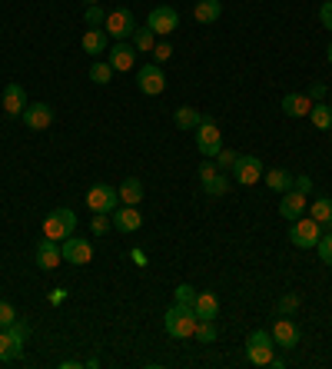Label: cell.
Wrapping results in <instances>:
<instances>
[{"mask_svg":"<svg viewBox=\"0 0 332 369\" xmlns=\"http://www.w3.org/2000/svg\"><path fill=\"white\" fill-rule=\"evenodd\" d=\"M196 323H199V316L193 306L186 303H177V306H170L163 316V326H166V333L173 339H189L193 333H196Z\"/></svg>","mask_w":332,"mask_h":369,"instance_id":"obj_1","label":"cell"},{"mask_svg":"<svg viewBox=\"0 0 332 369\" xmlns=\"http://www.w3.org/2000/svg\"><path fill=\"white\" fill-rule=\"evenodd\" d=\"M319 237H322V223H316L312 217H299L289 227V239H292V246H299V250H316Z\"/></svg>","mask_w":332,"mask_h":369,"instance_id":"obj_2","label":"cell"},{"mask_svg":"<svg viewBox=\"0 0 332 369\" xmlns=\"http://www.w3.org/2000/svg\"><path fill=\"white\" fill-rule=\"evenodd\" d=\"M246 359L253 366H269L273 363V333H266V329L249 333V339H246Z\"/></svg>","mask_w":332,"mask_h":369,"instance_id":"obj_3","label":"cell"},{"mask_svg":"<svg viewBox=\"0 0 332 369\" xmlns=\"http://www.w3.org/2000/svg\"><path fill=\"white\" fill-rule=\"evenodd\" d=\"M73 229H77V213L73 210H54L50 217L44 220V237L50 239H66V237H73Z\"/></svg>","mask_w":332,"mask_h":369,"instance_id":"obj_4","label":"cell"},{"mask_svg":"<svg viewBox=\"0 0 332 369\" xmlns=\"http://www.w3.org/2000/svg\"><path fill=\"white\" fill-rule=\"evenodd\" d=\"M193 133H196V147H199V153H203L206 160H213V157L223 150V133L210 117H203V123H199Z\"/></svg>","mask_w":332,"mask_h":369,"instance_id":"obj_5","label":"cell"},{"mask_svg":"<svg viewBox=\"0 0 332 369\" xmlns=\"http://www.w3.org/2000/svg\"><path fill=\"white\" fill-rule=\"evenodd\" d=\"M87 207L93 213H113V210L120 207V193L113 190L110 183H97L87 190Z\"/></svg>","mask_w":332,"mask_h":369,"instance_id":"obj_6","label":"cell"},{"mask_svg":"<svg viewBox=\"0 0 332 369\" xmlns=\"http://www.w3.org/2000/svg\"><path fill=\"white\" fill-rule=\"evenodd\" d=\"M103 30L110 33L113 40H126V37H133V30H136V17H133V11H126V7L110 11L107 21H103Z\"/></svg>","mask_w":332,"mask_h":369,"instance_id":"obj_7","label":"cell"},{"mask_svg":"<svg viewBox=\"0 0 332 369\" xmlns=\"http://www.w3.org/2000/svg\"><path fill=\"white\" fill-rule=\"evenodd\" d=\"M136 87H140V93H146V97H160V93L166 90V74L160 70V64L140 67V74H136Z\"/></svg>","mask_w":332,"mask_h":369,"instance_id":"obj_8","label":"cell"},{"mask_svg":"<svg viewBox=\"0 0 332 369\" xmlns=\"http://www.w3.org/2000/svg\"><path fill=\"white\" fill-rule=\"evenodd\" d=\"M146 27L156 33V37H170V33L179 27V13L173 11V7H153L150 11V17H146Z\"/></svg>","mask_w":332,"mask_h":369,"instance_id":"obj_9","label":"cell"},{"mask_svg":"<svg viewBox=\"0 0 332 369\" xmlns=\"http://www.w3.org/2000/svg\"><path fill=\"white\" fill-rule=\"evenodd\" d=\"M60 253H64L66 263H73V266H87L93 260V246H90V239H80V237H66L60 243Z\"/></svg>","mask_w":332,"mask_h":369,"instance_id":"obj_10","label":"cell"},{"mask_svg":"<svg viewBox=\"0 0 332 369\" xmlns=\"http://www.w3.org/2000/svg\"><path fill=\"white\" fill-rule=\"evenodd\" d=\"M33 260H37V266L40 270H57L60 266V260H64V253H60V243L57 239H50V237H44L37 246H33Z\"/></svg>","mask_w":332,"mask_h":369,"instance_id":"obj_11","label":"cell"},{"mask_svg":"<svg viewBox=\"0 0 332 369\" xmlns=\"http://www.w3.org/2000/svg\"><path fill=\"white\" fill-rule=\"evenodd\" d=\"M232 174H236V183L253 186L263 180V160H259V157H239L236 166H232Z\"/></svg>","mask_w":332,"mask_h":369,"instance_id":"obj_12","label":"cell"},{"mask_svg":"<svg viewBox=\"0 0 332 369\" xmlns=\"http://www.w3.org/2000/svg\"><path fill=\"white\" fill-rule=\"evenodd\" d=\"M20 120L30 127V130H47V127L54 123V107H50V103H27Z\"/></svg>","mask_w":332,"mask_h":369,"instance_id":"obj_13","label":"cell"},{"mask_svg":"<svg viewBox=\"0 0 332 369\" xmlns=\"http://www.w3.org/2000/svg\"><path fill=\"white\" fill-rule=\"evenodd\" d=\"M110 220H113V227L120 229V233H136V229L143 227V213H140L136 207H126V203L113 210Z\"/></svg>","mask_w":332,"mask_h":369,"instance_id":"obj_14","label":"cell"},{"mask_svg":"<svg viewBox=\"0 0 332 369\" xmlns=\"http://www.w3.org/2000/svg\"><path fill=\"white\" fill-rule=\"evenodd\" d=\"M273 343L283 349H296L299 346V326L292 319H276L273 323Z\"/></svg>","mask_w":332,"mask_h":369,"instance_id":"obj_15","label":"cell"},{"mask_svg":"<svg viewBox=\"0 0 332 369\" xmlns=\"http://www.w3.org/2000/svg\"><path fill=\"white\" fill-rule=\"evenodd\" d=\"M306 210H309V207H306V193H299V190H286V193H283V200H279V213H283L289 223H292V220H299Z\"/></svg>","mask_w":332,"mask_h":369,"instance_id":"obj_16","label":"cell"},{"mask_svg":"<svg viewBox=\"0 0 332 369\" xmlns=\"http://www.w3.org/2000/svg\"><path fill=\"white\" fill-rule=\"evenodd\" d=\"M107 64L113 67V74H126V70H133V64H136V47H130V44H113L110 60H107Z\"/></svg>","mask_w":332,"mask_h":369,"instance_id":"obj_17","label":"cell"},{"mask_svg":"<svg viewBox=\"0 0 332 369\" xmlns=\"http://www.w3.org/2000/svg\"><path fill=\"white\" fill-rule=\"evenodd\" d=\"M80 44H83V50L90 57H100V54H107V47H110V33L103 30V27H87Z\"/></svg>","mask_w":332,"mask_h":369,"instance_id":"obj_18","label":"cell"},{"mask_svg":"<svg viewBox=\"0 0 332 369\" xmlns=\"http://www.w3.org/2000/svg\"><path fill=\"white\" fill-rule=\"evenodd\" d=\"M4 110H7V117H20L23 110H27V90L20 84H7V90H4Z\"/></svg>","mask_w":332,"mask_h":369,"instance_id":"obj_19","label":"cell"},{"mask_svg":"<svg viewBox=\"0 0 332 369\" xmlns=\"http://www.w3.org/2000/svg\"><path fill=\"white\" fill-rule=\"evenodd\" d=\"M309 110H312V100L306 97V93H286L283 97V113L286 117H309Z\"/></svg>","mask_w":332,"mask_h":369,"instance_id":"obj_20","label":"cell"},{"mask_svg":"<svg viewBox=\"0 0 332 369\" xmlns=\"http://www.w3.org/2000/svg\"><path fill=\"white\" fill-rule=\"evenodd\" d=\"M117 193H120V203H126V207H140V200H143V183H140L136 176H126V180L117 186Z\"/></svg>","mask_w":332,"mask_h":369,"instance_id":"obj_21","label":"cell"},{"mask_svg":"<svg viewBox=\"0 0 332 369\" xmlns=\"http://www.w3.org/2000/svg\"><path fill=\"white\" fill-rule=\"evenodd\" d=\"M193 310H196L199 319H216V313H220V300H216L213 293H196Z\"/></svg>","mask_w":332,"mask_h":369,"instance_id":"obj_22","label":"cell"},{"mask_svg":"<svg viewBox=\"0 0 332 369\" xmlns=\"http://www.w3.org/2000/svg\"><path fill=\"white\" fill-rule=\"evenodd\" d=\"M223 13V4L220 0H199L196 7H193V17H196L199 23H216Z\"/></svg>","mask_w":332,"mask_h":369,"instance_id":"obj_23","label":"cell"},{"mask_svg":"<svg viewBox=\"0 0 332 369\" xmlns=\"http://www.w3.org/2000/svg\"><path fill=\"white\" fill-rule=\"evenodd\" d=\"M263 180L273 193H286V190H292V174H289V170H269V174H263Z\"/></svg>","mask_w":332,"mask_h":369,"instance_id":"obj_24","label":"cell"},{"mask_svg":"<svg viewBox=\"0 0 332 369\" xmlns=\"http://www.w3.org/2000/svg\"><path fill=\"white\" fill-rule=\"evenodd\" d=\"M309 120H312V127H316V130H332V107L326 103V100L312 103Z\"/></svg>","mask_w":332,"mask_h":369,"instance_id":"obj_25","label":"cell"},{"mask_svg":"<svg viewBox=\"0 0 332 369\" xmlns=\"http://www.w3.org/2000/svg\"><path fill=\"white\" fill-rule=\"evenodd\" d=\"M173 120H177L179 130H196L199 123H203V113H199V110H193V107H177Z\"/></svg>","mask_w":332,"mask_h":369,"instance_id":"obj_26","label":"cell"},{"mask_svg":"<svg viewBox=\"0 0 332 369\" xmlns=\"http://www.w3.org/2000/svg\"><path fill=\"white\" fill-rule=\"evenodd\" d=\"M133 47H136V54L153 50V47H156V33L150 30V27H136V30H133Z\"/></svg>","mask_w":332,"mask_h":369,"instance_id":"obj_27","label":"cell"},{"mask_svg":"<svg viewBox=\"0 0 332 369\" xmlns=\"http://www.w3.org/2000/svg\"><path fill=\"white\" fill-rule=\"evenodd\" d=\"M193 336H196L203 346L216 343V319H199V323H196V333H193Z\"/></svg>","mask_w":332,"mask_h":369,"instance_id":"obj_28","label":"cell"},{"mask_svg":"<svg viewBox=\"0 0 332 369\" xmlns=\"http://www.w3.org/2000/svg\"><path fill=\"white\" fill-rule=\"evenodd\" d=\"M309 217L316 220V223H332V200H326V196L316 200V203L309 207Z\"/></svg>","mask_w":332,"mask_h":369,"instance_id":"obj_29","label":"cell"},{"mask_svg":"<svg viewBox=\"0 0 332 369\" xmlns=\"http://www.w3.org/2000/svg\"><path fill=\"white\" fill-rule=\"evenodd\" d=\"M90 80L100 84V87H103V84H110V80H113V67L107 64V60H97V64L90 67Z\"/></svg>","mask_w":332,"mask_h":369,"instance_id":"obj_30","label":"cell"},{"mask_svg":"<svg viewBox=\"0 0 332 369\" xmlns=\"http://www.w3.org/2000/svg\"><path fill=\"white\" fill-rule=\"evenodd\" d=\"M203 190H206L210 196H223L226 190H230V180H226L223 174H216L213 180H206V183H203Z\"/></svg>","mask_w":332,"mask_h":369,"instance_id":"obj_31","label":"cell"},{"mask_svg":"<svg viewBox=\"0 0 332 369\" xmlns=\"http://www.w3.org/2000/svg\"><path fill=\"white\" fill-rule=\"evenodd\" d=\"M11 359H17V353H13V339L7 329H0V363H11Z\"/></svg>","mask_w":332,"mask_h":369,"instance_id":"obj_32","label":"cell"},{"mask_svg":"<svg viewBox=\"0 0 332 369\" xmlns=\"http://www.w3.org/2000/svg\"><path fill=\"white\" fill-rule=\"evenodd\" d=\"M316 253H319V260L326 266H332V233H322L319 243H316Z\"/></svg>","mask_w":332,"mask_h":369,"instance_id":"obj_33","label":"cell"},{"mask_svg":"<svg viewBox=\"0 0 332 369\" xmlns=\"http://www.w3.org/2000/svg\"><path fill=\"white\" fill-rule=\"evenodd\" d=\"M83 21H87V27H103V21H107V11H103L100 4H90L87 13H83Z\"/></svg>","mask_w":332,"mask_h":369,"instance_id":"obj_34","label":"cell"},{"mask_svg":"<svg viewBox=\"0 0 332 369\" xmlns=\"http://www.w3.org/2000/svg\"><path fill=\"white\" fill-rule=\"evenodd\" d=\"M213 160H216V166H220V170H232V166H236V160H239V153H232V150H226V147H223V150L216 153Z\"/></svg>","mask_w":332,"mask_h":369,"instance_id":"obj_35","label":"cell"},{"mask_svg":"<svg viewBox=\"0 0 332 369\" xmlns=\"http://www.w3.org/2000/svg\"><path fill=\"white\" fill-rule=\"evenodd\" d=\"M110 213H97L93 217V223H90V229H93V237H103V233H110Z\"/></svg>","mask_w":332,"mask_h":369,"instance_id":"obj_36","label":"cell"},{"mask_svg":"<svg viewBox=\"0 0 332 369\" xmlns=\"http://www.w3.org/2000/svg\"><path fill=\"white\" fill-rule=\"evenodd\" d=\"M173 296H177V303H186V306H193V300H196V290H193L189 283H179L177 290H173Z\"/></svg>","mask_w":332,"mask_h":369,"instance_id":"obj_37","label":"cell"},{"mask_svg":"<svg viewBox=\"0 0 332 369\" xmlns=\"http://www.w3.org/2000/svg\"><path fill=\"white\" fill-rule=\"evenodd\" d=\"M17 319V310H13V303H7V300H0V329H7V326Z\"/></svg>","mask_w":332,"mask_h":369,"instance_id":"obj_38","label":"cell"},{"mask_svg":"<svg viewBox=\"0 0 332 369\" xmlns=\"http://www.w3.org/2000/svg\"><path fill=\"white\" fill-rule=\"evenodd\" d=\"M299 310V293H286L283 300H279V313L289 316V313H296Z\"/></svg>","mask_w":332,"mask_h":369,"instance_id":"obj_39","label":"cell"},{"mask_svg":"<svg viewBox=\"0 0 332 369\" xmlns=\"http://www.w3.org/2000/svg\"><path fill=\"white\" fill-rule=\"evenodd\" d=\"M173 57V47H170V40H160V44L153 47V64H163V60H170Z\"/></svg>","mask_w":332,"mask_h":369,"instance_id":"obj_40","label":"cell"},{"mask_svg":"<svg viewBox=\"0 0 332 369\" xmlns=\"http://www.w3.org/2000/svg\"><path fill=\"white\" fill-rule=\"evenodd\" d=\"M216 174H220L216 160H203V163H199V180H203V183H206V180H213Z\"/></svg>","mask_w":332,"mask_h":369,"instance_id":"obj_41","label":"cell"},{"mask_svg":"<svg viewBox=\"0 0 332 369\" xmlns=\"http://www.w3.org/2000/svg\"><path fill=\"white\" fill-rule=\"evenodd\" d=\"M319 23L326 27V30H332V0H326L319 7Z\"/></svg>","mask_w":332,"mask_h":369,"instance_id":"obj_42","label":"cell"},{"mask_svg":"<svg viewBox=\"0 0 332 369\" xmlns=\"http://www.w3.org/2000/svg\"><path fill=\"white\" fill-rule=\"evenodd\" d=\"M292 190H299V193H312V180L309 176H292Z\"/></svg>","mask_w":332,"mask_h":369,"instance_id":"obj_43","label":"cell"},{"mask_svg":"<svg viewBox=\"0 0 332 369\" xmlns=\"http://www.w3.org/2000/svg\"><path fill=\"white\" fill-rule=\"evenodd\" d=\"M306 97L312 100V103H319V100H326V84H312L309 87V93Z\"/></svg>","mask_w":332,"mask_h":369,"instance_id":"obj_44","label":"cell"},{"mask_svg":"<svg viewBox=\"0 0 332 369\" xmlns=\"http://www.w3.org/2000/svg\"><path fill=\"white\" fill-rule=\"evenodd\" d=\"M64 300H66V290H64V286H60V290H54V293H50V303H64Z\"/></svg>","mask_w":332,"mask_h":369,"instance_id":"obj_45","label":"cell"},{"mask_svg":"<svg viewBox=\"0 0 332 369\" xmlns=\"http://www.w3.org/2000/svg\"><path fill=\"white\" fill-rule=\"evenodd\" d=\"M130 256H133V263H140V266H146V253H143V250H133Z\"/></svg>","mask_w":332,"mask_h":369,"instance_id":"obj_46","label":"cell"},{"mask_svg":"<svg viewBox=\"0 0 332 369\" xmlns=\"http://www.w3.org/2000/svg\"><path fill=\"white\" fill-rule=\"evenodd\" d=\"M60 366H64V369H80L83 363H80V359H66V363H60Z\"/></svg>","mask_w":332,"mask_h":369,"instance_id":"obj_47","label":"cell"},{"mask_svg":"<svg viewBox=\"0 0 332 369\" xmlns=\"http://www.w3.org/2000/svg\"><path fill=\"white\" fill-rule=\"evenodd\" d=\"M326 57H329V64H332V40H329V50H326Z\"/></svg>","mask_w":332,"mask_h":369,"instance_id":"obj_48","label":"cell"},{"mask_svg":"<svg viewBox=\"0 0 332 369\" xmlns=\"http://www.w3.org/2000/svg\"><path fill=\"white\" fill-rule=\"evenodd\" d=\"M83 4H97V0H83Z\"/></svg>","mask_w":332,"mask_h":369,"instance_id":"obj_49","label":"cell"}]
</instances>
